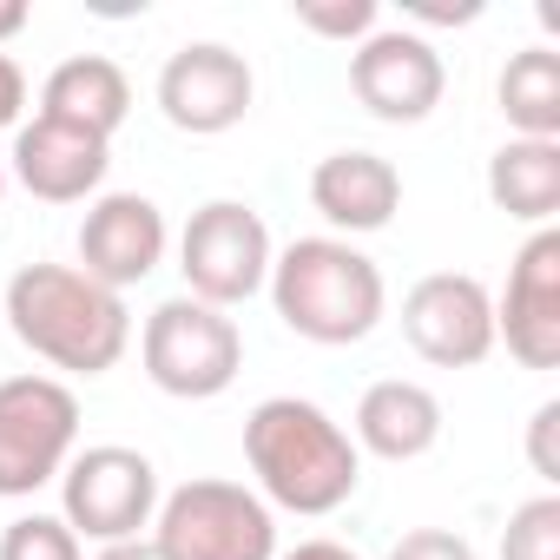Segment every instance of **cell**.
I'll return each mask as SVG.
<instances>
[{"label":"cell","instance_id":"1","mask_svg":"<svg viewBox=\"0 0 560 560\" xmlns=\"http://www.w3.org/2000/svg\"><path fill=\"white\" fill-rule=\"evenodd\" d=\"M244 462L257 475L264 508L284 514H337L363 481L350 429L304 396H264L244 416Z\"/></svg>","mask_w":560,"mask_h":560},{"label":"cell","instance_id":"2","mask_svg":"<svg viewBox=\"0 0 560 560\" xmlns=\"http://www.w3.org/2000/svg\"><path fill=\"white\" fill-rule=\"evenodd\" d=\"M8 330L67 376H106L132 343V311L80 264H21L8 277Z\"/></svg>","mask_w":560,"mask_h":560},{"label":"cell","instance_id":"3","mask_svg":"<svg viewBox=\"0 0 560 560\" xmlns=\"http://www.w3.org/2000/svg\"><path fill=\"white\" fill-rule=\"evenodd\" d=\"M270 304L284 317L291 337L304 343H324V350H343V343H363L383 311H389V284L376 257H363L350 237H298L270 257Z\"/></svg>","mask_w":560,"mask_h":560},{"label":"cell","instance_id":"4","mask_svg":"<svg viewBox=\"0 0 560 560\" xmlns=\"http://www.w3.org/2000/svg\"><path fill=\"white\" fill-rule=\"evenodd\" d=\"M152 547L159 560H277V514L257 488L198 475L159 494Z\"/></svg>","mask_w":560,"mask_h":560},{"label":"cell","instance_id":"5","mask_svg":"<svg viewBox=\"0 0 560 560\" xmlns=\"http://www.w3.org/2000/svg\"><path fill=\"white\" fill-rule=\"evenodd\" d=\"M139 363L145 376L178 396V402H211L237 383L244 370V337L231 324V311H211L198 298H165L145 330H139Z\"/></svg>","mask_w":560,"mask_h":560},{"label":"cell","instance_id":"6","mask_svg":"<svg viewBox=\"0 0 560 560\" xmlns=\"http://www.w3.org/2000/svg\"><path fill=\"white\" fill-rule=\"evenodd\" d=\"M80 448V396L60 376H8L0 383V501H27Z\"/></svg>","mask_w":560,"mask_h":560},{"label":"cell","instance_id":"7","mask_svg":"<svg viewBox=\"0 0 560 560\" xmlns=\"http://www.w3.org/2000/svg\"><path fill=\"white\" fill-rule=\"evenodd\" d=\"M270 231L250 205L237 198H211L191 211V224L178 231V270H185V298L211 304V311H237L270 284Z\"/></svg>","mask_w":560,"mask_h":560},{"label":"cell","instance_id":"8","mask_svg":"<svg viewBox=\"0 0 560 560\" xmlns=\"http://www.w3.org/2000/svg\"><path fill=\"white\" fill-rule=\"evenodd\" d=\"M159 514V468L152 455L126 448V442H100V448H73V462L60 468V521L80 540H139V527H152Z\"/></svg>","mask_w":560,"mask_h":560},{"label":"cell","instance_id":"9","mask_svg":"<svg viewBox=\"0 0 560 560\" xmlns=\"http://www.w3.org/2000/svg\"><path fill=\"white\" fill-rule=\"evenodd\" d=\"M402 337L435 370H475L494 350V298L468 270H429L402 298Z\"/></svg>","mask_w":560,"mask_h":560},{"label":"cell","instance_id":"10","mask_svg":"<svg viewBox=\"0 0 560 560\" xmlns=\"http://www.w3.org/2000/svg\"><path fill=\"white\" fill-rule=\"evenodd\" d=\"M442 86H448V73H442L435 40L409 34V27H376L350 54V93L383 126H422L442 106Z\"/></svg>","mask_w":560,"mask_h":560},{"label":"cell","instance_id":"11","mask_svg":"<svg viewBox=\"0 0 560 560\" xmlns=\"http://www.w3.org/2000/svg\"><path fill=\"white\" fill-rule=\"evenodd\" d=\"M494 343L521 370H560V231L540 224L514 264H508V291L494 298Z\"/></svg>","mask_w":560,"mask_h":560},{"label":"cell","instance_id":"12","mask_svg":"<svg viewBox=\"0 0 560 560\" xmlns=\"http://www.w3.org/2000/svg\"><path fill=\"white\" fill-rule=\"evenodd\" d=\"M250 100H257V80L244 54H231L224 40H191L159 67V113L191 139L231 132L250 113Z\"/></svg>","mask_w":560,"mask_h":560},{"label":"cell","instance_id":"13","mask_svg":"<svg viewBox=\"0 0 560 560\" xmlns=\"http://www.w3.org/2000/svg\"><path fill=\"white\" fill-rule=\"evenodd\" d=\"M165 211L145 198V191H100L80 218V270L106 291H132L165 264Z\"/></svg>","mask_w":560,"mask_h":560},{"label":"cell","instance_id":"14","mask_svg":"<svg viewBox=\"0 0 560 560\" xmlns=\"http://www.w3.org/2000/svg\"><path fill=\"white\" fill-rule=\"evenodd\" d=\"M106 165H113V145L80 132V126H60V119H40L14 132V178L40 198V205H80L106 185Z\"/></svg>","mask_w":560,"mask_h":560},{"label":"cell","instance_id":"15","mask_svg":"<svg viewBox=\"0 0 560 560\" xmlns=\"http://www.w3.org/2000/svg\"><path fill=\"white\" fill-rule=\"evenodd\" d=\"M311 205L324 211V224H337L350 237L357 231H383L402 211V172L383 152H363V145L330 152L311 172Z\"/></svg>","mask_w":560,"mask_h":560},{"label":"cell","instance_id":"16","mask_svg":"<svg viewBox=\"0 0 560 560\" xmlns=\"http://www.w3.org/2000/svg\"><path fill=\"white\" fill-rule=\"evenodd\" d=\"M357 455H376V462H422L435 442H442V402L429 383H409V376H383L363 389L357 402Z\"/></svg>","mask_w":560,"mask_h":560},{"label":"cell","instance_id":"17","mask_svg":"<svg viewBox=\"0 0 560 560\" xmlns=\"http://www.w3.org/2000/svg\"><path fill=\"white\" fill-rule=\"evenodd\" d=\"M132 113V80L106 60V54H73L47 73L40 86V119H60V126H80L93 139L113 145V132L126 126Z\"/></svg>","mask_w":560,"mask_h":560},{"label":"cell","instance_id":"18","mask_svg":"<svg viewBox=\"0 0 560 560\" xmlns=\"http://www.w3.org/2000/svg\"><path fill=\"white\" fill-rule=\"evenodd\" d=\"M488 198L494 211L521 218V224H553L560 211V139H508L488 159Z\"/></svg>","mask_w":560,"mask_h":560},{"label":"cell","instance_id":"19","mask_svg":"<svg viewBox=\"0 0 560 560\" xmlns=\"http://www.w3.org/2000/svg\"><path fill=\"white\" fill-rule=\"evenodd\" d=\"M501 119L514 139H560V54L553 47H521L501 80H494Z\"/></svg>","mask_w":560,"mask_h":560},{"label":"cell","instance_id":"20","mask_svg":"<svg viewBox=\"0 0 560 560\" xmlns=\"http://www.w3.org/2000/svg\"><path fill=\"white\" fill-rule=\"evenodd\" d=\"M501 560H560V494H534L508 514Z\"/></svg>","mask_w":560,"mask_h":560},{"label":"cell","instance_id":"21","mask_svg":"<svg viewBox=\"0 0 560 560\" xmlns=\"http://www.w3.org/2000/svg\"><path fill=\"white\" fill-rule=\"evenodd\" d=\"M0 560H86V547L60 514H21L0 534Z\"/></svg>","mask_w":560,"mask_h":560},{"label":"cell","instance_id":"22","mask_svg":"<svg viewBox=\"0 0 560 560\" xmlns=\"http://www.w3.org/2000/svg\"><path fill=\"white\" fill-rule=\"evenodd\" d=\"M298 27L304 34H324V40H343V47H363L383 27V8H376V0H304Z\"/></svg>","mask_w":560,"mask_h":560},{"label":"cell","instance_id":"23","mask_svg":"<svg viewBox=\"0 0 560 560\" xmlns=\"http://www.w3.org/2000/svg\"><path fill=\"white\" fill-rule=\"evenodd\" d=\"M389 560H475V547L455 527H416L389 547Z\"/></svg>","mask_w":560,"mask_h":560},{"label":"cell","instance_id":"24","mask_svg":"<svg viewBox=\"0 0 560 560\" xmlns=\"http://www.w3.org/2000/svg\"><path fill=\"white\" fill-rule=\"evenodd\" d=\"M553 429H560V402H540L527 422V462L540 481H560V455H553Z\"/></svg>","mask_w":560,"mask_h":560},{"label":"cell","instance_id":"25","mask_svg":"<svg viewBox=\"0 0 560 560\" xmlns=\"http://www.w3.org/2000/svg\"><path fill=\"white\" fill-rule=\"evenodd\" d=\"M21 106H27V73L14 54H0V132L21 126Z\"/></svg>","mask_w":560,"mask_h":560},{"label":"cell","instance_id":"26","mask_svg":"<svg viewBox=\"0 0 560 560\" xmlns=\"http://www.w3.org/2000/svg\"><path fill=\"white\" fill-rule=\"evenodd\" d=\"M277 560H363V553L343 547V540H298L291 553H277Z\"/></svg>","mask_w":560,"mask_h":560},{"label":"cell","instance_id":"27","mask_svg":"<svg viewBox=\"0 0 560 560\" xmlns=\"http://www.w3.org/2000/svg\"><path fill=\"white\" fill-rule=\"evenodd\" d=\"M27 21H34V14H27V0H0V47H8L14 34H27Z\"/></svg>","mask_w":560,"mask_h":560},{"label":"cell","instance_id":"28","mask_svg":"<svg viewBox=\"0 0 560 560\" xmlns=\"http://www.w3.org/2000/svg\"><path fill=\"white\" fill-rule=\"evenodd\" d=\"M93 560H159V547H152V540H113V547H100Z\"/></svg>","mask_w":560,"mask_h":560},{"label":"cell","instance_id":"29","mask_svg":"<svg viewBox=\"0 0 560 560\" xmlns=\"http://www.w3.org/2000/svg\"><path fill=\"white\" fill-rule=\"evenodd\" d=\"M0 198H8V165H0Z\"/></svg>","mask_w":560,"mask_h":560}]
</instances>
